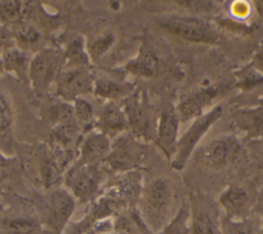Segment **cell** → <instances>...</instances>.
Wrapping results in <instances>:
<instances>
[{"label": "cell", "instance_id": "obj_20", "mask_svg": "<svg viewBox=\"0 0 263 234\" xmlns=\"http://www.w3.org/2000/svg\"><path fill=\"white\" fill-rule=\"evenodd\" d=\"M126 70L141 77H151L157 70V60L150 51H142L126 65Z\"/></svg>", "mask_w": 263, "mask_h": 234}, {"label": "cell", "instance_id": "obj_28", "mask_svg": "<svg viewBox=\"0 0 263 234\" xmlns=\"http://www.w3.org/2000/svg\"><path fill=\"white\" fill-rule=\"evenodd\" d=\"M40 174L46 188L54 187L61 179V167L53 157H44L40 162Z\"/></svg>", "mask_w": 263, "mask_h": 234}, {"label": "cell", "instance_id": "obj_27", "mask_svg": "<svg viewBox=\"0 0 263 234\" xmlns=\"http://www.w3.org/2000/svg\"><path fill=\"white\" fill-rule=\"evenodd\" d=\"M73 103V110L76 123L78 124L80 129L88 128L92 124L95 117L92 106L83 98H79L75 100Z\"/></svg>", "mask_w": 263, "mask_h": 234}, {"label": "cell", "instance_id": "obj_36", "mask_svg": "<svg viewBox=\"0 0 263 234\" xmlns=\"http://www.w3.org/2000/svg\"><path fill=\"white\" fill-rule=\"evenodd\" d=\"M252 65L261 73L263 74V50L257 52L252 61Z\"/></svg>", "mask_w": 263, "mask_h": 234}, {"label": "cell", "instance_id": "obj_38", "mask_svg": "<svg viewBox=\"0 0 263 234\" xmlns=\"http://www.w3.org/2000/svg\"><path fill=\"white\" fill-rule=\"evenodd\" d=\"M4 72V66H3V61H2V55H0V75Z\"/></svg>", "mask_w": 263, "mask_h": 234}, {"label": "cell", "instance_id": "obj_16", "mask_svg": "<svg viewBox=\"0 0 263 234\" xmlns=\"http://www.w3.org/2000/svg\"><path fill=\"white\" fill-rule=\"evenodd\" d=\"M233 125L250 141H263V104L237 108L232 113Z\"/></svg>", "mask_w": 263, "mask_h": 234}, {"label": "cell", "instance_id": "obj_24", "mask_svg": "<svg viewBox=\"0 0 263 234\" xmlns=\"http://www.w3.org/2000/svg\"><path fill=\"white\" fill-rule=\"evenodd\" d=\"M234 78L236 81L235 85L243 90L252 89L255 86L263 83V74H261L252 65V63L234 72Z\"/></svg>", "mask_w": 263, "mask_h": 234}, {"label": "cell", "instance_id": "obj_6", "mask_svg": "<svg viewBox=\"0 0 263 234\" xmlns=\"http://www.w3.org/2000/svg\"><path fill=\"white\" fill-rule=\"evenodd\" d=\"M55 87L64 102H74L93 91L95 80L88 66L66 63L55 80Z\"/></svg>", "mask_w": 263, "mask_h": 234}, {"label": "cell", "instance_id": "obj_41", "mask_svg": "<svg viewBox=\"0 0 263 234\" xmlns=\"http://www.w3.org/2000/svg\"><path fill=\"white\" fill-rule=\"evenodd\" d=\"M259 104H263V94H262V96L259 99Z\"/></svg>", "mask_w": 263, "mask_h": 234}, {"label": "cell", "instance_id": "obj_14", "mask_svg": "<svg viewBox=\"0 0 263 234\" xmlns=\"http://www.w3.org/2000/svg\"><path fill=\"white\" fill-rule=\"evenodd\" d=\"M75 198L66 189H54L48 197L46 226L52 234H60L75 209Z\"/></svg>", "mask_w": 263, "mask_h": 234}, {"label": "cell", "instance_id": "obj_17", "mask_svg": "<svg viewBox=\"0 0 263 234\" xmlns=\"http://www.w3.org/2000/svg\"><path fill=\"white\" fill-rule=\"evenodd\" d=\"M98 122L101 128L100 131L108 136L120 134L128 128V121L123 107H119L114 102H108L100 108Z\"/></svg>", "mask_w": 263, "mask_h": 234}, {"label": "cell", "instance_id": "obj_12", "mask_svg": "<svg viewBox=\"0 0 263 234\" xmlns=\"http://www.w3.org/2000/svg\"><path fill=\"white\" fill-rule=\"evenodd\" d=\"M229 89V83H216L198 88L196 91L185 96L176 106L181 123L194 120L205 113V109L219 95Z\"/></svg>", "mask_w": 263, "mask_h": 234}, {"label": "cell", "instance_id": "obj_4", "mask_svg": "<svg viewBox=\"0 0 263 234\" xmlns=\"http://www.w3.org/2000/svg\"><path fill=\"white\" fill-rule=\"evenodd\" d=\"M159 25L168 33L186 41L215 44L219 33L206 21L193 15H172L160 20Z\"/></svg>", "mask_w": 263, "mask_h": 234}, {"label": "cell", "instance_id": "obj_26", "mask_svg": "<svg viewBox=\"0 0 263 234\" xmlns=\"http://www.w3.org/2000/svg\"><path fill=\"white\" fill-rule=\"evenodd\" d=\"M47 115L54 125L76 122L73 106L68 102H60L51 105L47 109Z\"/></svg>", "mask_w": 263, "mask_h": 234}, {"label": "cell", "instance_id": "obj_37", "mask_svg": "<svg viewBox=\"0 0 263 234\" xmlns=\"http://www.w3.org/2000/svg\"><path fill=\"white\" fill-rule=\"evenodd\" d=\"M255 210L259 215V218L262 220V223H263V191L257 197Z\"/></svg>", "mask_w": 263, "mask_h": 234}, {"label": "cell", "instance_id": "obj_18", "mask_svg": "<svg viewBox=\"0 0 263 234\" xmlns=\"http://www.w3.org/2000/svg\"><path fill=\"white\" fill-rule=\"evenodd\" d=\"M4 71L12 73L21 79L28 78L29 65L31 59L26 52L17 47H9L2 53Z\"/></svg>", "mask_w": 263, "mask_h": 234}, {"label": "cell", "instance_id": "obj_39", "mask_svg": "<svg viewBox=\"0 0 263 234\" xmlns=\"http://www.w3.org/2000/svg\"><path fill=\"white\" fill-rule=\"evenodd\" d=\"M260 167L263 168V155H262V157H261V159H260Z\"/></svg>", "mask_w": 263, "mask_h": 234}, {"label": "cell", "instance_id": "obj_10", "mask_svg": "<svg viewBox=\"0 0 263 234\" xmlns=\"http://www.w3.org/2000/svg\"><path fill=\"white\" fill-rule=\"evenodd\" d=\"M145 148L139 139L132 135H120L111 145L105 162L114 171H127L136 168L142 161Z\"/></svg>", "mask_w": 263, "mask_h": 234}, {"label": "cell", "instance_id": "obj_21", "mask_svg": "<svg viewBox=\"0 0 263 234\" xmlns=\"http://www.w3.org/2000/svg\"><path fill=\"white\" fill-rule=\"evenodd\" d=\"M0 229L4 234H34L38 229V224L32 218L15 217L2 221Z\"/></svg>", "mask_w": 263, "mask_h": 234}, {"label": "cell", "instance_id": "obj_34", "mask_svg": "<svg viewBox=\"0 0 263 234\" xmlns=\"http://www.w3.org/2000/svg\"><path fill=\"white\" fill-rule=\"evenodd\" d=\"M12 37H13V34L10 33L7 27L0 25V50L2 49L4 51L7 48L12 47L11 45Z\"/></svg>", "mask_w": 263, "mask_h": 234}, {"label": "cell", "instance_id": "obj_5", "mask_svg": "<svg viewBox=\"0 0 263 234\" xmlns=\"http://www.w3.org/2000/svg\"><path fill=\"white\" fill-rule=\"evenodd\" d=\"M66 64L63 51L46 48L38 51L30 61L28 79L32 86L39 90H46L55 80Z\"/></svg>", "mask_w": 263, "mask_h": 234}, {"label": "cell", "instance_id": "obj_33", "mask_svg": "<svg viewBox=\"0 0 263 234\" xmlns=\"http://www.w3.org/2000/svg\"><path fill=\"white\" fill-rule=\"evenodd\" d=\"M229 12L236 18H246L251 13V5L247 1H232Z\"/></svg>", "mask_w": 263, "mask_h": 234}, {"label": "cell", "instance_id": "obj_11", "mask_svg": "<svg viewBox=\"0 0 263 234\" xmlns=\"http://www.w3.org/2000/svg\"><path fill=\"white\" fill-rule=\"evenodd\" d=\"M257 197L245 185H229L219 196L218 203L224 217L232 221H242L251 217L255 209Z\"/></svg>", "mask_w": 263, "mask_h": 234}, {"label": "cell", "instance_id": "obj_32", "mask_svg": "<svg viewBox=\"0 0 263 234\" xmlns=\"http://www.w3.org/2000/svg\"><path fill=\"white\" fill-rule=\"evenodd\" d=\"M12 111L7 99L0 92V133L7 131L12 124Z\"/></svg>", "mask_w": 263, "mask_h": 234}, {"label": "cell", "instance_id": "obj_8", "mask_svg": "<svg viewBox=\"0 0 263 234\" xmlns=\"http://www.w3.org/2000/svg\"><path fill=\"white\" fill-rule=\"evenodd\" d=\"M243 155L240 141L233 134H222L209 142L201 151L203 162L211 168L221 169L237 163Z\"/></svg>", "mask_w": 263, "mask_h": 234}, {"label": "cell", "instance_id": "obj_40", "mask_svg": "<svg viewBox=\"0 0 263 234\" xmlns=\"http://www.w3.org/2000/svg\"><path fill=\"white\" fill-rule=\"evenodd\" d=\"M259 234H263V223L261 224V227H260V230H259Z\"/></svg>", "mask_w": 263, "mask_h": 234}, {"label": "cell", "instance_id": "obj_29", "mask_svg": "<svg viewBox=\"0 0 263 234\" xmlns=\"http://www.w3.org/2000/svg\"><path fill=\"white\" fill-rule=\"evenodd\" d=\"M13 31V37L22 45H33L40 39V33L29 22L18 24Z\"/></svg>", "mask_w": 263, "mask_h": 234}, {"label": "cell", "instance_id": "obj_23", "mask_svg": "<svg viewBox=\"0 0 263 234\" xmlns=\"http://www.w3.org/2000/svg\"><path fill=\"white\" fill-rule=\"evenodd\" d=\"M157 234H190L188 203H182L173 220Z\"/></svg>", "mask_w": 263, "mask_h": 234}, {"label": "cell", "instance_id": "obj_19", "mask_svg": "<svg viewBox=\"0 0 263 234\" xmlns=\"http://www.w3.org/2000/svg\"><path fill=\"white\" fill-rule=\"evenodd\" d=\"M93 92L99 98L113 102L120 98L129 96L132 94V86L110 79H98L95 81Z\"/></svg>", "mask_w": 263, "mask_h": 234}, {"label": "cell", "instance_id": "obj_13", "mask_svg": "<svg viewBox=\"0 0 263 234\" xmlns=\"http://www.w3.org/2000/svg\"><path fill=\"white\" fill-rule=\"evenodd\" d=\"M180 124L181 121L176 107L166 104L157 117L155 143L170 161L176 151Z\"/></svg>", "mask_w": 263, "mask_h": 234}, {"label": "cell", "instance_id": "obj_30", "mask_svg": "<svg viewBox=\"0 0 263 234\" xmlns=\"http://www.w3.org/2000/svg\"><path fill=\"white\" fill-rule=\"evenodd\" d=\"M114 42V35L112 33H105L100 35L96 39H93L87 46V53L98 59L102 56L113 44Z\"/></svg>", "mask_w": 263, "mask_h": 234}, {"label": "cell", "instance_id": "obj_15", "mask_svg": "<svg viewBox=\"0 0 263 234\" xmlns=\"http://www.w3.org/2000/svg\"><path fill=\"white\" fill-rule=\"evenodd\" d=\"M110 136L102 131H87L79 144L78 163L98 164L105 161L111 149Z\"/></svg>", "mask_w": 263, "mask_h": 234}, {"label": "cell", "instance_id": "obj_3", "mask_svg": "<svg viewBox=\"0 0 263 234\" xmlns=\"http://www.w3.org/2000/svg\"><path fill=\"white\" fill-rule=\"evenodd\" d=\"M190 234H222V213L218 202L201 192L189 196Z\"/></svg>", "mask_w": 263, "mask_h": 234}, {"label": "cell", "instance_id": "obj_35", "mask_svg": "<svg viewBox=\"0 0 263 234\" xmlns=\"http://www.w3.org/2000/svg\"><path fill=\"white\" fill-rule=\"evenodd\" d=\"M8 171H9V162L0 153V182H2L4 180V178L7 176Z\"/></svg>", "mask_w": 263, "mask_h": 234}, {"label": "cell", "instance_id": "obj_31", "mask_svg": "<svg viewBox=\"0 0 263 234\" xmlns=\"http://www.w3.org/2000/svg\"><path fill=\"white\" fill-rule=\"evenodd\" d=\"M177 3L195 13L216 12L219 8L217 1H178Z\"/></svg>", "mask_w": 263, "mask_h": 234}, {"label": "cell", "instance_id": "obj_25", "mask_svg": "<svg viewBox=\"0 0 263 234\" xmlns=\"http://www.w3.org/2000/svg\"><path fill=\"white\" fill-rule=\"evenodd\" d=\"M221 227L222 234H259L261 226L257 228L251 217L242 221H232L223 216Z\"/></svg>", "mask_w": 263, "mask_h": 234}, {"label": "cell", "instance_id": "obj_2", "mask_svg": "<svg viewBox=\"0 0 263 234\" xmlns=\"http://www.w3.org/2000/svg\"><path fill=\"white\" fill-rule=\"evenodd\" d=\"M222 113V106L217 105L191 122L188 129L178 140L175 154L171 159L173 169L180 171L186 167L195 148L210 128L221 118Z\"/></svg>", "mask_w": 263, "mask_h": 234}, {"label": "cell", "instance_id": "obj_9", "mask_svg": "<svg viewBox=\"0 0 263 234\" xmlns=\"http://www.w3.org/2000/svg\"><path fill=\"white\" fill-rule=\"evenodd\" d=\"M102 180L98 164L76 163L67 172L65 184L75 200L86 202L97 193Z\"/></svg>", "mask_w": 263, "mask_h": 234}, {"label": "cell", "instance_id": "obj_22", "mask_svg": "<svg viewBox=\"0 0 263 234\" xmlns=\"http://www.w3.org/2000/svg\"><path fill=\"white\" fill-rule=\"evenodd\" d=\"M23 22V1H0V25L5 27L12 26L14 28Z\"/></svg>", "mask_w": 263, "mask_h": 234}, {"label": "cell", "instance_id": "obj_7", "mask_svg": "<svg viewBox=\"0 0 263 234\" xmlns=\"http://www.w3.org/2000/svg\"><path fill=\"white\" fill-rule=\"evenodd\" d=\"M123 110L134 136L145 140L155 138L157 119L153 118L152 110L141 91L134 92L126 98Z\"/></svg>", "mask_w": 263, "mask_h": 234}, {"label": "cell", "instance_id": "obj_1", "mask_svg": "<svg viewBox=\"0 0 263 234\" xmlns=\"http://www.w3.org/2000/svg\"><path fill=\"white\" fill-rule=\"evenodd\" d=\"M177 189L167 178H157L144 187L141 199V219L152 234L161 231L176 216Z\"/></svg>", "mask_w": 263, "mask_h": 234}]
</instances>
